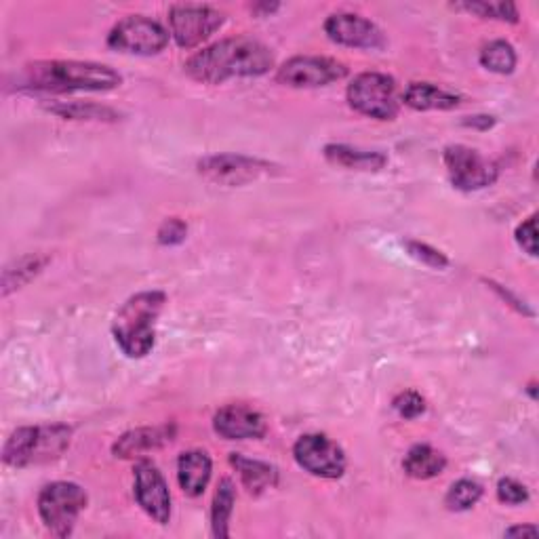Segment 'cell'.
Returning a JSON list of instances; mask_svg holds the SVG:
<instances>
[{"label":"cell","instance_id":"obj_1","mask_svg":"<svg viewBox=\"0 0 539 539\" xmlns=\"http://www.w3.org/2000/svg\"><path fill=\"white\" fill-rule=\"evenodd\" d=\"M274 66V53L249 36L224 38L186 62V72L198 83L222 85L230 78L262 76Z\"/></svg>","mask_w":539,"mask_h":539},{"label":"cell","instance_id":"obj_2","mask_svg":"<svg viewBox=\"0 0 539 539\" xmlns=\"http://www.w3.org/2000/svg\"><path fill=\"white\" fill-rule=\"evenodd\" d=\"M24 83L34 91L74 93V91H112L123 78L116 70L93 62H36L26 66Z\"/></svg>","mask_w":539,"mask_h":539},{"label":"cell","instance_id":"obj_3","mask_svg":"<svg viewBox=\"0 0 539 539\" xmlns=\"http://www.w3.org/2000/svg\"><path fill=\"white\" fill-rule=\"evenodd\" d=\"M167 302L163 291H142L129 297L118 310L112 335L118 348L129 358H144L156 344V321Z\"/></svg>","mask_w":539,"mask_h":539},{"label":"cell","instance_id":"obj_4","mask_svg":"<svg viewBox=\"0 0 539 539\" xmlns=\"http://www.w3.org/2000/svg\"><path fill=\"white\" fill-rule=\"evenodd\" d=\"M70 441H72V428L64 424L17 428L7 438L3 459L7 466L13 468L53 462V459L62 457V453L70 447Z\"/></svg>","mask_w":539,"mask_h":539},{"label":"cell","instance_id":"obj_5","mask_svg":"<svg viewBox=\"0 0 539 539\" xmlns=\"http://www.w3.org/2000/svg\"><path fill=\"white\" fill-rule=\"evenodd\" d=\"M87 508V493L81 485L55 481L38 495V514L55 537L72 535L78 516Z\"/></svg>","mask_w":539,"mask_h":539},{"label":"cell","instance_id":"obj_6","mask_svg":"<svg viewBox=\"0 0 539 539\" xmlns=\"http://www.w3.org/2000/svg\"><path fill=\"white\" fill-rule=\"evenodd\" d=\"M348 104L377 121H392L398 114L394 78L382 72H363L348 85Z\"/></svg>","mask_w":539,"mask_h":539},{"label":"cell","instance_id":"obj_7","mask_svg":"<svg viewBox=\"0 0 539 539\" xmlns=\"http://www.w3.org/2000/svg\"><path fill=\"white\" fill-rule=\"evenodd\" d=\"M169 43V32L144 15H127L108 34V47L131 55H156Z\"/></svg>","mask_w":539,"mask_h":539},{"label":"cell","instance_id":"obj_8","mask_svg":"<svg viewBox=\"0 0 539 539\" xmlns=\"http://www.w3.org/2000/svg\"><path fill=\"white\" fill-rule=\"evenodd\" d=\"M443 161L451 177V184L462 192L489 188L499 177V167L493 161H489L478 150L462 144L447 146L443 152Z\"/></svg>","mask_w":539,"mask_h":539},{"label":"cell","instance_id":"obj_9","mask_svg":"<svg viewBox=\"0 0 539 539\" xmlns=\"http://www.w3.org/2000/svg\"><path fill=\"white\" fill-rule=\"evenodd\" d=\"M224 22V13L207 5H175L169 11L171 34L182 49L203 45L224 26Z\"/></svg>","mask_w":539,"mask_h":539},{"label":"cell","instance_id":"obj_10","mask_svg":"<svg viewBox=\"0 0 539 539\" xmlns=\"http://www.w3.org/2000/svg\"><path fill=\"white\" fill-rule=\"evenodd\" d=\"M348 68L333 57L299 55L278 68L276 81L293 89H316L346 78Z\"/></svg>","mask_w":539,"mask_h":539},{"label":"cell","instance_id":"obj_11","mask_svg":"<svg viewBox=\"0 0 539 539\" xmlns=\"http://www.w3.org/2000/svg\"><path fill=\"white\" fill-rule=\"evenodd\" d=\"M299 468L318 478H339L346 472V453L325 434H304L293 445Z\"/></svg>","mask_w":539,"mask_h":539},{"label":"cell","instance_id":"obj_12","mask_svg":"<svg viewBox=\"0 0 539 539\" xmlns=\"http://www.w3.org/2000/svg\"><path fill=\"white\" fill-rule=\"evenodd\" d=\"M270 169V163L243 154H215L198 163L201 175L219 186H245L266 175Z\"/></svg>","mask_w":539,"mask_h":539},{"label":"cell","instance_id":"obj_13","mask_svg":"<svg viewBox=\"0 0 539 539\" xmlns=\"http://www.w3.org/2000/svg\"><path fill=\"white\" fill-rule=\"evenodd\" d=\"M135 499L154 523L171 521V493L163 472L148 459H139L135 466Z\"/></svg>","mask_w":539,"mask_h":539},{"label":"cell","instance_id":"obj_14","mask_svg":"<svg viewBox=\"0 0 539 539\" xmlns=\"http://www.w3.org/2000/svg\"><path fill=\"white\" fill-rule=\"evenodd\" d=\"M325 32L333 43L352 49H382L386 43L384 32L356 13H333L325 22Z\"/></svg>","mask_w":539,"mask_h":539},{"label":"cell","instance_id":"obj_15","mask_svg":"<svg viewBox=\"0 0 539 539\" xmlns=\"http://www.w3.org/2000/svg\"><path fill=\"white\" fill-rule=\"evenodd\" d=\"M215 432L226 441H249V438H264L268 424L264 415L247 405H226L213 417Z\"/></svg>","mask_w":539,"mask_h":539},{"label":"cell","instance_id":"obj_16","mask_svg":"<svg viewBox=\"0 0 539 539\" xmlns=\"http://www.w3.org/2000/svg\"><path fill=\"white\" fill-rule=\"evenodd\" d=\"M175 436V426H154V428H135L125 432L112 447V453L121 459L142 457L150 451L169 445Z\"/></svg>","mask_w":539,"mask_h":539},{"label":"cell","instance_id":"obj_17","mask_svg":"<svg viewBox=\"0 0 539 539\" xmlns=\"http://www.w3.org/2000/svg\"><path fill=\"white\" fill-rule=\"evenodd\" d=\"M213 472V462L205 451H186L177 459V481L190 497L203 495Z\"/></svg>","mask_w":539,"mask_h":539},{"label":"cell","instance_id":"obj_18","mask_svg":"<svg viewBox=\"0 0 539 539\" xmlns=\"http://www.w3.org/2000/svg\"><path fill=\"white\" fill-rule=\"evenodd\" d=\"M325 158L331 165L352 169V171H379L388 163V156L382 152L358 150L346 144H329L325 146Z\"/></svg>","mask_w":539,"mask_h":539},{"label":"cell","instance_id":"obj_19","mask_svg":"<svg viewBox=\"0 0 539 539\" xmlns=\"http://www.w3.org/2000/svg\"><path fill=\"white\" fill-rule=\"evenodd\" d=\"M230 464L236 468L238 476H241L243 485L251 495H262L278 481V470L266 462H259V459H249L241 453H232Z\"/></svg>","mask_w":539,"mask_h":539},{"label":"cell","instance_id":"obj_20","mask_svg":"<svg viewBox=\"0 0 539 539\" xmlns=\"http://www.w3.org/2000/svg\"><path fill=\"white\" fill-rule=\"evenodd\" d=\"M403 102L413 110H453L462 104V97L436 87L432 83H411L403 95Z\"/></svg>","mask_w":539,"mask_h":539},{"label":"cell","instance_id":"obj_21","mask_svg":"<svg viewBox=\"0 0 539 539\" xmlns=\"http://www.w3.org/2000/svg\"><path fill=\"white\" fill-rule=\"evenodd\" d=\"M405 472L417 481H430L447 468V457L430 445H415L409 449L403 462Z\"/></svg>","mask_w":539,"mask_h":539},{"label":"cell","instance_id":"obj_22","mask_svg":"<svg viewBox=\"0 0 539 539\" xmlns=\"http://www.w3.org/2000/svg\"><path fill=\"white\" fill-rule=\"evenodd\" d=\"M47 264H49V257L38 255V253H28L15 259V262L9 264L3 272V295L7 297L9 293L28 285L36 274H41L45 270Z\"/></svg>","mask_w":539,"mask_h":539},{"label":"cell","instance_id":"obj_23","mask_svg":"<svg viewBox=\"0 0 539 539\" xmlns=\"http://www.w3.org/2000/svg\"><path fill=\"white\" fill-rule=\"evenodd\" d=\"M234 504H236L234 483L230 478H224V481L217 485L211 506V529L215 537L219 539L230 537V518L234 512Z\"/></svg>","mask_w":539,"mask_h":539},{"label":"cell","instance_id":"obj_24","mask_svg":"<svg viewBox=\"0 0 539 539\" xmlns=\"http://www.w3.org/2000/svg\"><path fill=\"white\" fill-rule=\"evenodd\" d=\"M49 112L62 116V118H70V121H116L118 112L108 108V106H97V104H83V102H59L53 106H47Z\"/></svg>","mask_w":539,"mask_h":539},{"label":"cell","instance_id":"obj_25","mask_svg":"<svg viewBox=\"0 0 539 539\" xmlns=\"http://www.w3.org/2000/svg\"><path fill=\"white\" fill-rule=\"evenodd\" d=\"M483 493H485V489L481 483L472 481V478H462V481L451 485V489L445 497V506L451 512H466L481 502Z\"/></svg>","mask_w":539,"mask_h":539},{"label":"cell","instance_id":"obj_26","mask_svg":"<svg viewBox=\"0 0 539 539\" xmlns=\"http://www.w3.org/2000/svg\"><path fill=\"white\" fill-rule=\"evenodd\" d=\"M481 64L495 74H512L516 68V51L506 41H493L483 47Z\"/></svg>","mask_w":539,"mask_h":539},{"label":"cell","instance_id":"obj_27","mask_svg":"<svg viewBox=\"0 0 539 539\" xmlns=\"http://www.w3.org/2000/svg\"><path fill=\"white\" fill-rule=\"evenodd\" d=\"M453 7L474 13L483 19H497V22H510V24L518 22V9L514 3H487V0H476V3H462Z\"/></svg>","mask_w":539,"mask_h":539},{"label":"cell","instance_id":"obj_28","mask_svg":"<svg viewBox=\"0 0 539 539\" xmlns=\"http://www.w3.org/2000/svg\"><path fill=\"white\" fill-rule=\"evenodd\" d=\"M407 247V253L417 259V262H422L424 266L428 268H434V270H445L449 266V257L443 253V251H438L426 243H419V241H407L405 243Z\"/></svg>","mask_w":539,"mask_h":539},{"label":"cell","instance_id":"obj_29","mask_svg":"<svg viewBox=\"0 0 539 539\" xmlns=\"http://www.w3.org/2000/svg\"><path fill=\"white\" fill-rule=\"evenodd\" d=\"M392 407L396 409V413L401 415L403 419H415V417H419L426 411V401L422 398V394L407 390V392H401L394 398Z\"/></svg>","mask_w":539,"mask_h":539},{"label":"cell","instance_id":"obj_30","mask_svg":"<svg viewBox=\"0 0 539 539\" xmlns=\"http://www.w3.org/2000/svg\"><path fill=\"white\" fill-rule=\"evenodd\" d=\"M186 236H188V226L179 217L165 219V222L161 224V228H158V232H156L158 243L165 245V247L182 245L186 241Z\"/></svg>","mask_w":539,"mask_h":539},{"label":"cell","instance_id":"obj_31","mask_svg":"<svg viewBox=\"0 0 539 539\" xmlns=\"http://www.w3.org/2000/svg\"><path fill=\"white\" fill-rule=\"evenodd\" d=\"M497 497L502 504L521 506L529 502V491L523 483L514 481V478H502V481L497 483Z\"/></svg>","mask_w":539,"mask_h":539},{"label":"cell","instance_id":"obj_32","mask_svg":"<svg viewBox=\"0 0 539 539\" xmlns=\"http://www.w3.org/2000/svg\"><path fill=\"white\" fill-rule=\"evenodd\" d=\"M537 230H535V215H531L529 219L516 228V243L521 245L529 255H537Z\"/></svg>","mask_w":539,"mask_h":539},{"label":"cell","instance_id":"obj_33","mask_svg":"<svg viewBox=\"0 0 539 539\" xmlns=\"http://www.w3.org/2000/svg\"><path fill=\"white\" fill-rule=\"evenodd\" d=\"M493 123H495L493 116H468L464 121L466 127H478V129H489L493 127Z\"/></svg>","mask_w":539,"mask_h":539},{"label":"cell","instance_id":"obj_34","mask_svg":"<svg viewBox=\"0 0 539 539\" xmlns=\"http://www.w3.org/2000/svg\"><path fill=\"white\" fill-rule=\"evenodd\" d=\"M539 531H537V527H533V525H518V527H512V529H508L506 531V535L508 537H516V535H531V537H535Z\"/></svg>","mask_w":539,"mask_h":539},{"label":"cell","instance_id":"obj_35","mask_svg":"<svg viewBox=\"0 0 539 539\" xmlns=\"http://www.w3.org/2000/svg\"><path fill=\"white\" fill-rule=\"evenodd\" d=\"M278 7H281V5H255L253 11H266V13H272V11H276Z\"/></svg>","mask_w":539,"mask_h":539}]
</instances>
